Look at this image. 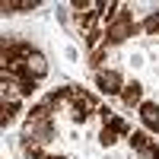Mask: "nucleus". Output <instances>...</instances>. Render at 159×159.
Segmentation results:
<instances>
[{
  "label": "nucleus",
  "mask_w": 159,
  "mask_h": 159,
  "mask_svg": "<svg viewBox=\"0 0 159 159\" xmlns=\"http://www.w3.org/2000/svg\"><path fill=\"white\" fill-rule=\"evenodd\" d=\"M134 32H140V22H134V16H127V19H118L111 25H105V45L115 48V45H121L127 42Z\"/></svg>",
  "instance_id": "obj_1"
},
{
  "label": "nucleus",
  "mask_w": 159,
  "mask_h": 159,
  "mask_svg": "<svg viewBox=\"0 0 159 159\" xmlns=\"http://www.w3.org/2000/svg\"><path fill=\"white\" fill-rule=\"evenodd\" d=\"M96 83H99V89H102V92H111V96H121V89H124L121 73H118V70H111V67L99 70V73H96Z\"/></svg>",
  "instance_id": "obj_2"
},
{
  "label": "nucleus",
  "mask_w": 159,
  "mask_h": 159,
  "mask_svg": "<svg viewBox=\"0 0 159 159\" xmlns=\"http://www.w3.org/2000/svg\"><path fill=\"white\" fill-rule=\"evenodd\" d=\"M127 147H130V150H134V153L140 156V153H147V150H153L156 143H153V140H150L147 134H143V130H130V134H127Z\"/></svg>",
  "instance_id": "obj_3"
},
{
  "label": "nucleus",
  "mask_w": 159,
  "mask_h": 159,
  "mask_svg": "<svg viewBox=\"0 0 159 159\" xmlns=\"http://www.w3.org/2000/svg\"><path fill=\"white\" fill-rule=\"evenodd\" d=\"M140 118H143V124H147L150 130L159 134V105L156 102H143L140 105Z\"/></svg>",
  "instance_id": "obj_4"
},
{
  "label": "nucleus",
  "mask_w": 159,
  "mask_h": 159,
  "mask_svg": "<svg viewBox=\"0 0 159 159\" xmlns=\"http://www.w3.org/2000/svg\"><path fill=\"white\" fill-rule=\"evenodd\" d=\"M73 105L83 108V111H89V115H99V102L92 99L86 89H73Z\"/></svg>",
  "instance_id": "obj_5"
},
{
  "label": "nucleus",
  "mask_w": 159,
  "mask_h": 159,
  "mask_svg": "<svg viewBox=\"0 0 159 159\" xmlns=\"http://www.w3.org/2000/svg\"><path fill=\"white\" fill-rule=\"evenodd\" d=\"M121 99H124V105H143V86L137 83V80H130V83H124V89H121Z\"/></svg>",
  "instance_id": "obj_6"
},
{
  "label": "nucleus",
  "mask_w": 159,
  "mask_h": 159,
  "mask_svg": "<svg viewBox=\"0 0 159 159\" xmlns=\"http://www.w3.org/2000/svg\"><path fill=\"white\" fill-rule=\"evenodd\" d=\"M25 67H29V73H32L35 80H42V76L48 73V61H45V57L38 54V51H35V54H32L29 61H25Z\"/></svg>",
  "instance_id": "obj_7"
},
{
  "label": "nucleus",
  "mask_w": 159,
  "mask_h": 159,
  "mask_svg": "<svg viewBox=\"0 0 159 159\" xmlns=\"http://www.w3.org/2000/svg\"><path fill=\"white\" fill-rule=\"evenodd\" d=\"M108 54H111V48H108V45H102V48H96V51H92V54H89V67L96 70V73H99V70H105L102 64L108 61Z\"/></svg>",
  "instance_id": "obj_8"
},
{
  "label": "nucleus",
  "mask_w": 159,
  "mask_h": 159,
  "mask_svg": "<svg viewBox=\"0 0 159 159\" xmlns=\"http://www.w3.org/2000/svg\"><path fill=\"white\" fill-rule=\"evenodd\" d=\"M16 115H19V102H0V124H3V127H7Z\"/></svg>",
  "instance_id": "obj_9"
},
{
  "label": "nucleus",
  "mask_w": 159,
  "mask_h": 159,
  "mask_svg": "<svg viewBox=\"0 0 159 159\" xmlns=\"http://www.w3.org/2000/svg\"><path fill=\"white\" fill-rule=\"evenodd\" d=\"M140 32H147V35H159V10H153L150 16L140 22Z\"/></svg>",
  "instance_id": "obj_10"
},
{
  "label": "nucleus",
  "mask_w": 159,
  "mask_h": 159,
  "mask_svg": "<svg viewBox=\"0 0 159 159\" xmlns=\"http://www.w3.org/2000/svg\"><path fill=\"white\" fill-rule=\"evenodd\" d=\"M118 134H121V130H115V127H102V130H99V143H102V147H115V143H118Z\"/></svg>",
  "instance_id": "obj_11"
},
{
  "label": "nucleus",
  "mask_w": 159,
  "mask_h": 159,
  "mask_svg": "<svg viewBox=\"0 0 159 159\" xmlns=\"http://www.w3.org/2000/svg\"><path fill=\"white\" fill-rule=\"evenodd\" d=\"M140 159H159V147H153V150H147V153H140Z\"/></svg>",
  "instance_id": "obj_12"
},
{
  "label": "nucleus",
  "mask_w": 159,
  "mask_h": 159,
  "mask_svg": "<svg viewBox=\"0 0 159 159\" xmlns=\"http://www.w3.org/2000/svg\"><path fill=\"white\" fill-rule=\"evenodd\" d=\"M57 19H61V22H70V13H67V7H61V10H57Z\"/></svg>",
  "instance_id": "obj_13"
},
{
  "label": "nucleus",
  "mask_w": 159,
  "mask_h": 159,
  "mask_svg": "<svg viewBox=\"0 0 159 159\" xmlns=\"http://www.w3.org/2000/svg\"><path fill=\"white\" fill-rule=\"evenodd\" d=\"M38 159H64V156H45V153H42V156H38Z\"/></svg>",
  "instance_id": "obj_14"
}]
</instances>
